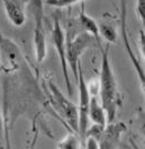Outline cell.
Returning <instances> with one entry per match:
<instances>
[{"instance_id":"cell-8","label":"cell","mask_w":145,"mask_h":149,"mask_svg":"<svg viewBox=\"0 0 145 149\" xmlns=\"http://www.w3.org/2000/svg\"><path fill=\"white\" fill-rule=\"evenodd\" d=\"M120 31H122V37H123V41H124V44H125V50H126V53L128 54L132 63L135 68V71L137 72V76L139 78V83L142 86V89L144 91V84H145V76H144V70H143V67L141 65V63L138 62V60L136 59L135 54L133 52V49L132 45L129 43V40H128V35H127V31H126V0H120Z\"/></svg>"},{"instance_id":"cell-20","label":"cell","mask_w":145,"mask_h":149,"mask_svg":"<svg viewBox=\"0 0 145 149\" xmlns=\"http://www.w3.org/2000/svg\"><path fill=\"white\" fill-rule=\"evenodd\" d=\"M11 2H14V3H16L17 6H19L20 8H23V9L25 10L26 8V5L28 3V1L29 0H10Z\"/></svg>"},{"instance_id":"cell-7","label":"cell","mask_w":145,"mask_h":149,"mask_svg":"<svg viewBox=\"0 0 145 149\" xmlns=\"http://www.w3.org/2000/svg\"><path fill=\"white\" fill-rule=\"evenodd\" d=\"M127 125L122 121H113L106 124L105 130L98 142V149H118L122 137L126 132Z\"/></svg>"},{"instance_id":"cell-4","label":"cell","mask_w":145,"mask_h":149,"mask_svg":"<svg viewBox=\"0 0 145 149\" xmlns=\"http://www.w3.org/2000/svg\"><path fill=\"white\" fill-rule=\"evenodd\" d=\"M46 88L54 110L64 119L68 127L78 134V106L64 96L61 89L52 80L46 81Z\"/></svg>"},{"instance_id":"cell-10","label":"cell","mask_w":145,"mask_h":149,"mask_svg":"<svg viewBox=\"0 0 145 149\" xmlns=\"http://www.w3.org/2000/svg\"><path fill=\"white\" fill-rule=\"evenodd\" d=\"M77 22L79 24V26L81 28L83 32L90 34L91 36L93 37L97 42V47L101 49L102 47V43H101V38L99 35V28H98V23L95 20V19L90 17L86 10H84V3L82 2L81 5V9L79 13V16L77 17Z\"/></svg>"},{"instance_id":"cell-1","label":"cell","mask_w":145,"mask_h":149,"mask_svg":"<svg viewBox=\"0 0 145 149\" xmlns=\"http://www.w3.org/2000/svg\"><path fill=\"white\" fill-rule=\"evenodd\" d=\"M101 52V65H100L98 93L100 95V104L107 115V122H113L116 119L117 110L122 103L120 94L118 92V85L114 70L110 63V44L99 49Z\"/></svg>"},{"instance_id":"cell-22","label":"cell","mask_w":145,"mask_h":149,"mask_svg":"<svg viewBox=\"0 0 145 149\" xmlns=\"http://www.w3.org/2000/svg\"><path fill=\"white\" fill-rule=\"evenodd\" d=\"M32 149H34V142H33V145H32Z\"/></svg>"},{"instance_id":"cell-15","label":"cell","mask_w":145,"mask_h":149,"mask_svg":"<svg viewBox=\"0 0 145 149\" xmlns=\"http://www.w3.org/2000/svg\"><path fill=\"white\" fill-rule=\"evenodd\" d=\"M0 149H11L7 123L0 109Z\"/></svg>"},{"instance_id":"cell-3","label":"cell","mask_w":145,"mask_h":149,"mask_svg":"<svg viewBox=\"0 0 145 149\" xmlns=\"http://www.w3.org/2000/svg\"><path fill=\"white\" fill-rule=\"evenodd\" d=\"M44 1L45 0H29L25 8V11H27L35 22L33 41H34V49H35V58L38 65L43 63L47 53L45 25H44V20H45Z\"/></svg>"},{"instance_id":"cell-11","label":"cell","mask_w":145,"mask_h":149,"mask_svg":"<svg viewBox=\"0 0 145 149\" xmlns=\"http://www.w3.org/2000/svg\"><path fill=\"white\" fill-rule=\"evenodd\" d=\"M2 6L6 13L7 18L14 24L15 26L20 27L26 22V13L23 8H20L16 3L11 2L10 0H2Z\"/></svg>"},{"instance_id":"cell-2","label":"cell","mask_w":145,"mask_h":149,"mask_svg":"<svg viewBox=\"0 0 145 149\" xmlns=\"http://www.w3.org/2000/svg\"><path fill=\"white\" fill-rule=\"evenodd\" d=\"M95 45H97L96 40L90 34L82 31L77 22V18L71 19L65 32V54L66 62L72 70L75 84L78 80L79 68L81 67L80 58L89 47Z\"/></svg>"},{"instance_id":"cell-6","label":"cell","mask_w":145,"mask_h":149,"mask_svg":"<svg viewBox=\"0 0 145 149\" xmlns=\"http://www.w3.org/2000/svg\"><path fill=\"white\" fill-rule=\"evenodd\" d=\"M52 43H53L54 49L56 50L57 56H59L66 92L69 94V96H71L73 94V89L71 80H70L69 68H68V62H66V54H65V31L62 27L60 18L57 16L54 17V24H53V28H52Z\"/></svg>"},{"instance_id":"cell-9","label":"cell","mask_w":145,"mask_h":149,"mask_svg":"<svg viewBox=\"0 0 145 149\" xmlns=\"http://www.w3.org/2000/svg\"><path fill=\"white\" fill-rule=\"evenodd\" d=\"M0 52L2 58L7 61L9 65V72L17 70L21 60V52L19 50V47L11 41L9 37L5 36L2 32L0 31Z\"/></svg>"},{"instance_id":"cell-19","label":"cell","mask_w":145,"mask_h":149,"mask_svg":"<svg viewBox=\"0 0 145 149\" xmlns=\"http://www.w3.org/2000/svg\"><path fill=\"white\" fill-rule=\"evenodd\" d=\"M86 149H98V142L92 138H87L84 142Z\"/></svg>"},{"instance_id":"cell-14","label":"cell","mask_w":145,"mask_h":149,"mask_svg":"<svg viewBox=\"0 0 145 149\" xmlns=\"http://www.w3.org/2000/svg\"><path fill=\"white\" fill-rule=\"evenodd\" d=\"M81 141L79 136L75 132H69L62 140L59 141L57 143V149H80Z\"/></svg>"},{"instance_id":"cell-16","label":"cell","mask_w":145,"mask_h":149,"mask_svg":"<svg viewBox=\"0 0 145 149\" xmlns=\"http://www.w3.org/2000/svg\"><path fill=\"white\" fill-rule=\"evenodd\" d=\"M106 127V125H105ZM105 127L104 125H99V124H91L88 127V129L86 131V139L87 138H92L96 141H98L100 139V137L102 136L104 130H105Z\"/></svg>"},{"instance_id":"cell-5","label":"cell","mask_w":145,"mask_h":149,"mask_svg":"<svg viewBox=\"0 0 145 149\" xmlns=\"http://www.w3.org/2000/svg\"><path fill=\"white\" fill-rule=\"evenodd\" d=\"M77 85L79 87V105H78V136L80 138L81 145L84 147L86 142V131L89 123V105H90L91 94L89 92V86L87 84L84 76L82 72V68H79Z\"/></svg>"},{"instance_id":"cell-21","label":"cell","mask_w":145,"mask_h":149,"mask_svg":"<svg viewBox=\"0 0 145 149\" xmlns=\"http://www.w3.org/2000/svg\"><path fill=\"white\" fill-rule=\"evenodd\" d=\"M2 70V65H1V62H0V71Z\"/></svg>"},{"instance_id":"cell-17","label":"cell","mask_w":145,"mask_h":149,"mask_svg":"<svg viewBox=\"0 0 145 149\" xmlns=\"http://www.w3.org/2000/svg\"><path fill=\"white\" fill-rule=\"evenodd\" d=\"M84 0H45L44 3L47 6L54 7V8H65V7H70L74 3L78 2H83Z\"/></svg>"},{"instance_id":"cell-13","label":"cell","mask_w":145,"mask_h":149,"mask_svg":"<svg viewBox=\"0 0 145 149\" xmlns=\"http://www.w3.org/2000/svg\"><path fill=\"white\" fill-rule=\"evenodd\" d=\"M98 28H99L100 38L105 40L106 43L114 44L117 42V32L115 29V26L111 23L102 20L98 24Z\"/></svg>"},{"instance_id":"cell-18","label":"cell","mask_w":145,"mask_h":149,"mask_svg":"<svg viewBox=\"0 0 145 149\" xmlns=\"http://www.w3.org/2000/svg\"><path fill=\"white\" fill-rule=\"evenodd\" d=\"M136 14L139 20L144 23L145 20V0H136Z\"/></svg>"},{"instance_id":"cell-12","label":"cell","mask_w":145,"mask_h":149,"mask_svg":"<svg viewBox=\"0 0 145 149\" xmlns=\"http://www.w3.org/2000/svg\"><path fill=\"white\" fill-rule=\"evenodd\" d=\"M89 121L93 124H99V125H106L107 122V115L104 110L102 105L99 103L96 95H91L90 97V105H89Z\"/></svg>"}]
</instances>
